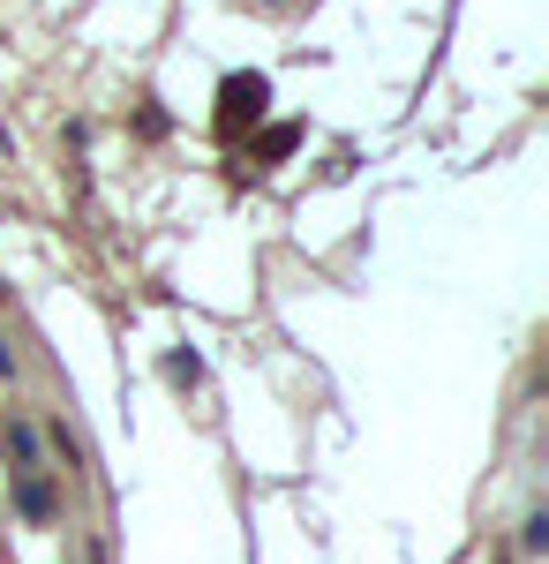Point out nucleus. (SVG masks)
Returning a JSON list of instances; mask_svg holds the SVG:
<instances>
[{"label": "nucleus", "instance_id": "1", "mask_svg": "<svg viewBox=\"0 0 549 564\" xmlns=\"http://www.w3.org/2000/svg\"><path fill=\"white\" fill-rule=\"evenodd\" d=\"M263 106H271V84H263V76H226V84H218V135L256 129Z\"/></svg>", "mask_w": 549, "mask_h": 564}, {"label": "nucleus", "instance_id": "2", "mask_svg": "<svg viewBox=\"0 0 549 564\" xmlns=\"http://www.w3.org/2000/svg\"><path fill=\"white\" fill-rule=\"evenodd\" d=\"M294 143H301V129H263V135H256V159L271 166V159H287Z\"/></svg>", "mask_w": 549, "mask_h": 564}, {"label": "nucleus", "instance_id": "3", "mask_svg": "<svg viewBox=\"0 0 549 564\" xmlns=\"http://www.w3.org/2000/svg\"><path fill=\"white\" fill-rule=\"evenodd\" d=\"M23 512H31V520H53V489H45L39 475L23 481Z\"/></svg>", "mask_w": 549, "mask_h": 564}, {"label": "nucleus", "instance_id": "4", "mask_svg": "<svg viewBox=\"0 0 549 564\" xmlns=\"http://www.w3.org/2000/svg\"><path fill=\"white\" fill-rule=\"evenodd\" d=\"M166 377H173V384H196L204 369H196V354H173V361H166Z\"/></svg>", "mask_w": 549, "mask_h": 564}, {"label": "nucleus", "instance_id": "5", "mask_svg": "<svg viewBox=\"0 0 549 564\" xmlns=\"http://www.w3.org/2000/svg\"><path fill=\"white\" fill-rule=\"evenodd\" d=\"M8 369H15V361H8V347H0V377H8Z\"/></svg>", "mask_w": 549, "mask_h": 564}, {"label": "nucleus", "instance_id": "6", "mask_svg": "<svg viewBox=\"0 0 549 564\" xmlns=\"http://www.w3.org/2000/svg\"><path fill=\"white\" fill-rule=\"evenodd\" d=\"M0 302H8V286H0Z\"/></svg>", "mask_w": 549, "mask_h": 564}]
</instances>
